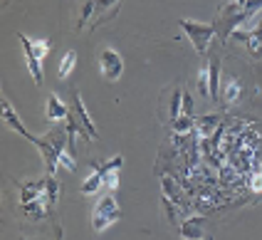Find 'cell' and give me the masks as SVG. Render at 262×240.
<instances>
[{
  "instance_id": "obj_1",
  "label": "cell",
  "mask_w": 262,
  "mask_h": 240,
  "mask_svg": "<svg viewBox=\"0 0 262 240\" xmlns=\"http://www.w3.org/2000/svg\"><path fill=\"white\" fill-rule=\"evenodd\" d=\"M121 166H124V156H121V154L112 156V159H106V161H92V173L82 181L79 191H82L84 195L99 193L104 186H106V176H109L112 171H121Z\"/></svg>"
},
{
  "instance_id": "obj_2",
  "label": "cell",
  "mask_w": 262,
  "mask_h": 240,
  "mask_svg": "<svg viewBox=\"0 0 262 240\" xmlns=\"http://www.w3.org/2000/svg\"><path fill=\"white\" fill-rule=\"evenodd\" d=\"M178 25L188 35L190 45H193V50H195L198 55H205L210 42H213V37L218 35V28H215L213 23H198V20H190V17H181Z\"/></svg>"
},
{
  "instance_id": "obj_3",
  "label": "cell",
  "mask_w": 262,
  "mask_h": 240,
  "mask_svg": "<svg viewBox=\"0 0 262 240\" xmlns=\"http://www.w3.org/2000/svg\"><path fill=\"white\" fill-rule=\"evenodd\" d=\"M119 218H121V208H119V201L114 198V193L109 191V193L99 195V201L94 203V210H92V228L97 233H102L109 225L117 223Z\"/></svg>"
},
{
  "instance_id": "obj_4",
  "label": "cell",
  "mask_w": 262,
  "mask_h": 240,
  "mask_svg": "<svg viewBox=\"0 0 262 240\" xmlns=\"http://www.w3.org/2000/svg\"><path fill=\"white\" fill-rule=\"evenodd\" d=\"M99 72L106 82H117L119 77L124 75V57L114 47H104L99 52Z\"/></svg>"
},
{
  "instance_id": "obj_5",
  "label": "cell",
  "mask_w": 262,
  "mask_h": 240,
  "mask_svg": "<svg viewBox=\"0 0 262 240\" xmlns=\"http://www.w3.org/2000/svg\"><path fill=\"white\" fill-rule=\"evenodd\" d=\"M181 240H203L205 238V218L203 215H188L178 225Z\"/></svg>"
},
{
  "instance_id": "obj_6",
  "label": "cell",
  "mask_w": 262,
  "mask_h": 240,
  "mask_svg": "<svg viewBox=\"0 0 262 240\" xmlns=\"http://www.w3.org/2000/svg\"><path fill=\"white\" fill-rule=\"evenodd\" d=\"M72 114L77 117V121L82 124V129L89 134V139H97L99 136V129L94 126V121H92V114L87 112V106H84V102H82V94L79 92H72Z\"/></svg>"
},
{
  "instance_id": "obj_7",
  "label": "cell",
  "mask_w": 262,
  "mask_h": 240,
  "mask_svg": "<svg viewBox=\"0 0 262 240\" xmlns=\"http://www.w3.org/2000/svg\"><path fill=\"white\" fill-rule=\"evenodd\" d=\"M3 121H5V126H10L15 134H20L23 139H28V141H35V136L30 134L28 129H25V124H23V119L15 114L13 104L8 102V99H3Z\"/></svg>"
},
{
  "instance_id": "obj_8",
  "label": "cell",
  "mask_w": 262,
  "mask_h": 240,
  "mask_svg": "<svg viewBox=\"0 0 262 240\" xmlns=\"http://www.w3.org/2000/svg\"><path fill=\"white\" fill-rule=\"evenodd\" d=\"M45 117H47L50 121H67V117H70V106L64 104L57 94H47Z\"/></svg>"
},
{
  "instance_id": "obj_9",
  "label": "cell",
  "mask_w": 262,
  "mask_h": 240,
  "mask_svg": "<svg viewBox=\"0 0 262 240\" xmlns=\"http://www.w3.org/2000/svg\"><path fill=\"white\" fill-rule=\"evenodd\" d=\"M220 132V117L218 114H203L195 119V134L201 139H210Z\"/></svg>"
},
{
  "instance_id": "obj_10",
  "label": "cell",
  "mask_w": 262,
  "mask_h": 240,
  "mask_svg": "<svg viewBox=\"0 0 262 240\" xmlns=\"http://www.w3.org/2000/svg\"><path fill=\"white\" fill-rule=\"evenodd\" d=\"M119 5H121V0H94V25H102L104 20H109V17L117 15Z\"/></svg>"
},
{
  "instance_id": "obj_11",
  "label": "cell",
  "mask_w": 262,
  "mask_h": 240,
  "mask_svg": "<svg viewBox=\"0 0 262 240\" xmlns=\"http://www.w3.org/2000/svg\"><path fill=\"white\" fill-rule=\"evenodd\" d=\"M161 193H163V201H168L171 206L181 210L183 208V195H181V188H178V183H176L171 176H163L161 179Z\"/></svg>"
},
{
  "instance_id": "obj_12",
  "label": "cell",
  "mask_w": 262,
  "mask_h": 240,
  "mask_svg": "<svg viewBox=\"0 0 262 240\" xmlns=\"http://www.w3.org/2000/svg\"><path fill=\"white\" fill-rule=\"evenodd\" d=\"M240 97H243V84H240V79L228 77V79L223 82V87H220V99H223L225 104H237Z\"/></svg>"
},
{
  "instance_id": "obj_13",
  "label": "cell",
  "mask_w": 262,
  "mask_h": 240,
  "mask_svg": "<svg viewBox=\"0 0 262 240\" xmlns=\"http://www.w3.org/2000/svg\"><path fill=\"white\" fill-rule=\"evenodd\" d=\"M23 45V52H25V62H28V72L30 77L35 79V84H42L45 82V72H42V62L37 60L35 55H32V50H30L25 42H20Z\"/></svg>"
},
{
  "instance_id": "obj_14",
  "label": "cell",
  "mask_w": 262,
  "mask_h": 240,
  "mask_svg": "<svg viewBox=\"0 0 262 240\" xmlns=\"http://www.w3.org/2000/svg\"><path fill=\"white\" fill-rule=\"evenodd\" d=\"M208 72H210V99L218 102V94H220V60L218 57H210L208 60Z\"/></svg>"
},
{
  "instance_id": "obj_15",
  "label": "cell",
  "mask_w": 262,
  "mask_h": 240,
  "mask_svg": "<svg viewBox=\"0 0 262 240\" xmlns=\"http://www.w3.org/2000/svg\"><path fill=\"white\" fill-rule=\"evenodd\" d=\"M74 67H77V52H74V50H67V52H64V57H62V62H59V67H57V77L59 79L72 77Z\"/></svg>"
},
{
  "instance_id": "obj_16",
  "label": "cell",
  "mask_w": 262,
  "mask_h": 240,
  "mask_svg": "<svg viewBox=\"0 0 262 240\" xmlns=\"http://www.w3.org/2000/svg\"><path fill=\"white\" fill-rule=\"evenodd\" d=\"M171 129H173L176 136H186L190 132H195V119L193 117H186V114H178V119L171 121Z\"/></svg>"
},
{
  "instance_id": "obj_17",
  "label": "cell",
  "mask_w": 262,
  "mask_h": 240,
  "mask_svg": "<svg viewBox=\"0 0 262 240\" xmlns=\"http://www.w3.org/2000/svg\"><path fill=\"white\" fill-rule=\"evenodd\" d=\"M198 94L203 97V99H210V72H208V64H205L203 70L198 72Z\"/></svg>"
},
{
  "instance_id": "obj_18",
  "label": "cell",
  "mask_w": 262,
  "mask_h": 240,
  "mask_svg": "<svg viewBox=\"0 0 262 240\" xmlns=\"http://www.w3.org/2000/svg\"><path fill=\"white\" fill-rule=\"evenodd\" d=\"M92 20H94V0H87L84 8H82V13H79V20H77V30H82Z\"/></svg>"
},
{
  "instance_id": "obj_19",
  "label": "cell",
  "mask_w": 262,
  "mask_h": 240,
  "mask_svg": "<svg viewBox=\"0 0 262 240\" xmlns=\"http://www.w3.org/2000/svg\"><path fill=\"white\" fill-rule=\"evenodd\" d=\"M181 104H183V90L181 87H176L173 94H171V121L178 119V114H181Z\"/></svg>"
},
{
  "instance_id": "obj_20",
  "label": "cell",
  "mask_w": 262,
  "mask_h": 240,
  "mask_svg": "<svg viewBox=\"0 0 262 240\" xmlns=\"http://www.w3.org/2000/svg\"><path fill=\"white\" fill-rule=\"evenodd\" d=\"M59 166H64V168H67V171H72V173L77 171V159H74V154L70 151V146L59 154Z\"/></svg>"
},
{
  "instance_id": "obj_21",
  "label": "cell",
  "mask_w": 262,
  "mask_h": 240,
  "mask_svg": "<svg viewBox=\"0 0 262 240\" xmlns=\"http://www.w3.org/2000/svg\"><path fill=\"white\" fill-rule=\"evenodd\" d=\"M250 188H252L255 193H262V164H260V168L252 173V179H250Z\"/></svg>"
},
{
  "instance_id": "obj_22",
  "label": "cell",
  "mask_w": 262,
  "mask_h": 240,
  "mask_svg": "<svg viewBox=\"0 0 262 240\" xmlns=\"http://www.w3.org/2000/svg\"><path fill=\"white\" fill-rule=\"evenodd\" d=\"M181 114H186V117H193V97H190L186 90H183V104H181Z\"/></svg>"
},
{
  "instance_id": "obj_23",
  "label": "cell",
  "mask_w": 262,
  "mask_h": 240,
  "mask_svg": "<svg viewBox=\"0 0 262 240\" xmlns=\"http://www.w3.org/2000/svg\"><path fill=\"white\" fill-rule=\"evenodd\" d=\"M104 188H109L112 193L117 191V188H119V171H112V173L106 176V186H104Z\"/></svg>"
},
{
  "instance_id": "obj_24",
  "label": "cell",
  "mask_w": 262,
  "mask_h": 240,
  "mask_svg": "<svg viewBox=\"0 0 262 240\" xmlns=\"http://www.w3.org/2000/svg\"><path fill=\"white\" fill-rule=\"evenodd\" d=\"M203 240H213V238H210V235H205V238Z\"/></svg>"
}]
</instances>
